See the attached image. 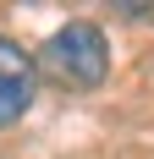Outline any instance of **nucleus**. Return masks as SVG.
<instances>
[{"label": "nucleus", "mask_w": 154, "mask_h": 159, "mask_svg": "<svg viewBox=\"0 0 154 159\" xmlns=\"http://www.w3.org/2000/svg\"><path fill=\"white\" fill-rule=\"evenodd\" d=\"M39 66H44L61 88L88 93V88H99L105 71H110V44H105V33L94 28V22H66V28H55L44 39Z\"/></svg>", "instance_id": "f257e3e1"}, {"label": "nucleus", "mask_w": 154, "mask_h": 159, "mask_svg": "<svg viewBox=\"0 0 154 159\" xmlns=\"http://www.w3.org/2000/svg\"><path fill=\"white\" fill-rule=\"evenodd\" d=\"M33 82H39V71H33L28 49L11 44V39L0 33V126H11V121H22V115H28Z\"/></svg>", "instance_id": "f03ea898"}]
</instances>
